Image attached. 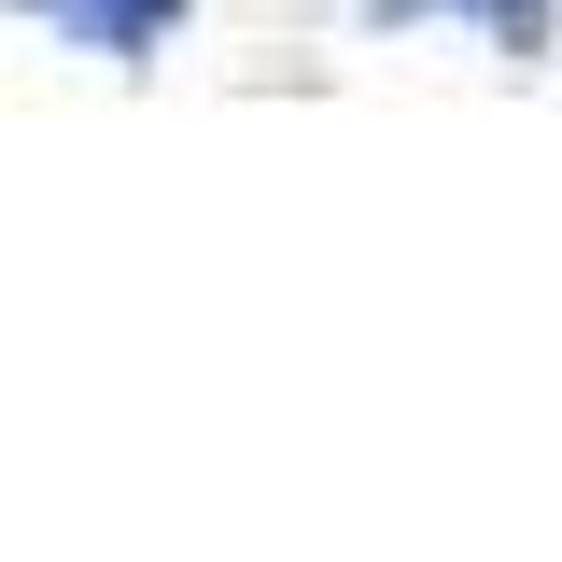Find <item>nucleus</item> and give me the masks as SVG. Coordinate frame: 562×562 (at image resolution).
Segmentation results:
<instances>
[{
	"label": "nucleus",
	"mask_w": 562,
	"mask_h": 562,
	"mask_svg": "<svg viewBox=\"0 0 562 562\" xmlns=\"http://www.w3.org/2000/svg\"><path fill=\"white\" fill-rule=\"evenodd\" d=\"M366 14H380V29H408V14H436V0H366Z\"/></svg>",
	"instance_id": "3"
},
{
	"label": "nucleus",
	"mask_w": 562,
	"mask_h": 562,
	"mask_svg": "<svg viewBox=\"0 0 562 562\" xmlns=\"http://www.w3.org/2000/svg\"><path fill=\"white\" fill-rule=\"evenodd\" d=\"M464 14H479L506 57H535V43H549V0H464Z\"/></svg>",
	"instance_id": "2"
},
{
	"label": "nucleus",
	"mask_w": 562,
	"mask_h": 562,
	"mask_svg": "<svg viewBox=\"0 0 562 562\" xmlns=\"http://www.w3.org/2000/svg\"><path fill=\"white\" fill-rule=\"evenodd\" d=\"M29 14H43V29H70V43H99L113 70H140L169 29H183V0H29Z\"/></svg>",
	"instance_id": "1"
}]
</instances>
